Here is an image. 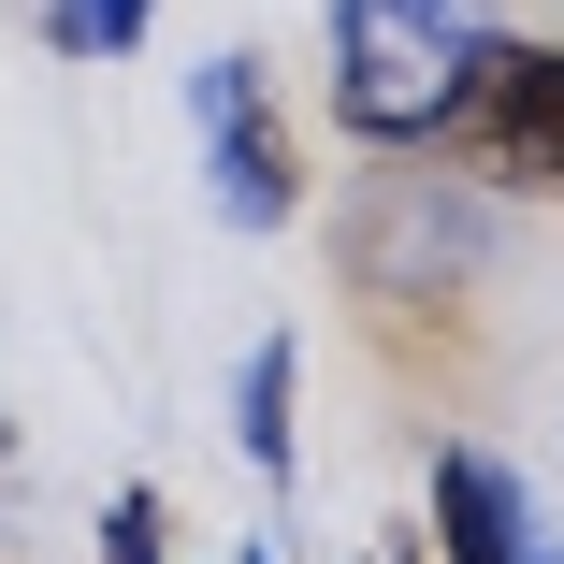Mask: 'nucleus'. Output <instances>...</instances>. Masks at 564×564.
Segmentation results:
<instances>
[{
    "instance_id": "obj_1",
    "label": "nucleus",
    "mask_w": 564,
    "mask_h": 564,
    "mask_svg": "<svg viewBox=\"0 0 564 564\" xmlns=\"http://www.w3.org/2000/svg\"><path fill=\"white\" fill-rule=\"evenodd\" d=\"M478 30H492L478 0H333V131L377 145V160L434 145V117H448V87H464Z\"/></svg>"
},
{
    "instance_id": "obj_2",
    "label": "nucleus",
    "mask_w": 564,
    "mask_h": 564,
    "mask_svg": "<svg viewBox=\"0 0 564 564\" xmlns=\"http://www.w3.org/2000/svg\"><path fill=\"white\" fill-rule=\"evenodd\" d=\"M434 160L507 188V203H564V44L478 30L464 87H448V117H434Z\"/></svg>"
},
{
    "instance_id": "obj_3",
    "label": "nucleus",
    "mask_w": 564,
    "mask_h": 564,
    "mask_svg": "<svg viewBox=\"0 0 564 564\" xmlns=\"http://www.w3.org/2000/svg\"><path fill=\"white\" fill-rule=\"evenodd\" d=\"M188 131H203V203H217V232H290V217H304V131L275 117V73H261L247 44L188 73Z\"/></svg>"
},
{
    "instance_id": "obj_4",
    "label": "nucleus",
    "mask_w": 564,
    "mask_h": 564,
    "mask_svg": "<svg viewBox=\"0 0 564 564\" xmlns=\"http://www.w3.org/2000/svg\"><path fill=\"white\" fill-rule=\"evenodd\" d=\"M434 564H564V535L535 521L521 464H492V448H464V434L434 448Z\"/></svg>"
},
{
    "instance_id": "obj_5",
    "label": "nucleus",
    "mask_w": 564,
    "mask_h": 564,
    "mask_svg": "<svg viewBox=\"0 0 564 564\" xmlns=\"http://www.w3.org/2000/svg\"><path fill=\"white\" fill-rule=\"evenodd\" d=\"M232 448L290 492V464H304V333H261L232 362Z\"/></svg>"
},
{
    "instance_id": "obj_6",
    "label": "nucleus",
    "mask_w": 564,
    "mask_h": 564,
    "mask_svg": "<svg viewBox=\"0 0 564 564\" xmlns=\"http://www.w3.org/2000/svg\"><path fill=\"white\" fill-rule=\"evenodd\" d=\"M160 30V0H44V44L58 58H131Z\"/></svg>"
},
{
    "instance_id": "obj_7",
    "label": "nucleus",
    "mask_w": 564,
    "mask_h": 564,
    "mask_svg": "<svg viewBox=\"0 0 564 564\" xmlns=\"http://www.w3.org/2000/svg\"><path fill=\"white\" fill-rule=\"evenodd\" d=\"M101 564H174V507H160L145 478H131L117 507H101Z\"/></svg>"
},
{
    "instance_id": "obj_8",
    "label": "nucleus",
    "mask_w": 564,
    "mask_h": 564,
    "mask_svg": "<svg viewBox=\"0 0 564 564\" xmlns=\"http://www.w3.org/2000/svg\"><path fill=\"white\" fill-rule=\"evenodd\" d=\"M247 564H275V550H247Z\"/></svg>"
},
{
    "instance_id": "obj_9",
    "label": "nucleus",
    "mask_w": 564,
    "mask_h": 564,
    "mask_svg": "<svg viewBox=\"0 0 564 564\" xmlns=\"http://www.w3.org/2000/svg\"><path fill=\"white\" fill-rule=\"evenodd\" d=\"M174 564H188V550H174Z\"/></svg>"
}]
</instances>
